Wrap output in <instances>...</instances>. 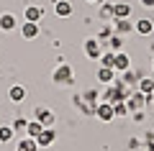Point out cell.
Wrapping results in <instances>:
<instances>
[{
    "label": "cell",
    "instance_id": "ba28073f",
    "mask_svg": "<svg viewBox=\"0 0 154 151\" xmlns=\"http://www.w3.org/2000/svg\"><path fill=\"white\" fill-rule=\"evenodd\" d=\"M41 18H44V8H41V5H28V8H26V21L38 23Z\"/></svg>",
    "mask_w": 154,
    "mask_h": 151
},
{
    "label": "cell",
    "instance_id": "5bb4252c",
    "mask_svg": "<svg viewBox=\"0 0 154 151\" xmlns=\"http://www.w3.org/2000/svg\"><path fill=\"white\" fill-rule=\"evenodd\" d=\"M113 26H116V31H118V33H128V31H131V23H128V18H116V23H113Z\"/></svg>",
    "mask_w": 154,
    "mask_h": 151
},
{
    "label": "cell",
    "instance_id": "cb8c5ba5",
    "mask_svg": "<svg viewBox=\"0 0 154 151\" xmlns=\"http://www.w3.org/2000/svg\"><path fill=\"white\" fill-rule=\"evenodd\" d=\"M113 16V5H103V11H100V18H110Z\"/></svg>",
    "mask_w": 154,
    "mask_h": 151
},
{
    "label": "cell",
    "instance_id": "44dd1931",
    "mask_svg": "<svg viewBox=\"0 0 154 151\" xmlns=\"http://www.w3.org/2000/svg\"><path fill=\"white\" fill-rule=\"evenodd\" d=\"M13 133H16V131H13V125H3V128H0V141H11Z\"/></svg>",
    "mask_w": 154,
    "mask_h": 151
},
{
    "label": "cell",
    "instance_id": "4fadbf2b",
    "mask_svg": "<svg viewBox=\"0 0 154 151\" xmlns=\"http://www.w3.org/2000/svg\"><path fill=\"white\" fill-rule=\"evenodd\" d=\"M128 16H131V5H126V3L113 5V18H128Z\"/></svg>",
    "mask_w": 154,
    "mask_h": 151
},
{
    "label": "cell",
    "instance_id": "8fae6325",
    "mask_svg": "<svg viewBox=\"0 0 154 151\" xmlns=\"http://www.w3.org/2000/svg\"><path fill=\"white\" fill-rule=\"evenodd\" d=\"M134 31H139V33H141V36H149V33L154 31V23L149 21V18H141V21H139L136 26H134Z\"/></svg>",
    "mask_w": 154,
    "mask_h": 151
},
{
    "label": "cell",
    "instance_id": "f1b7e54d",
    "mask_svg": "<svg viewBox=\"0 0 154 151\" xmlns=\"http://www.w3.org/2000/svg\"><path fill=\"white\" fill-rule=\"evenodd\" d=\"M152 95H154V92H152Z\"/></svg>",
    "mask_w": 154,
    "mask_h": 151
},
{
    "label": "cell",
    "instance_id": "83f0119b",
    "mask_svg": "<svg viewBox=\"0 0 154 151\" xmlns=\"http://www.w3.org/2000/svg\"><path fill=\"white\" fill-rule=\"evenodd\" d=\"M152 69H154V62H152Z\"/></svg>",
    "mask_w": 154,
    "mask_h": 151
},
{
    "label": "cell",
    "instance_id": "d4e9b609",
    "mask_svg": "<svg viewBox=\"0 0 154 151\" xmlns=\"http://www.w3.org/2000/svg\"><path fill=\"white\" fill-rule=\"evenodd\" d=\"M26 120H23V118H16V123H13V131H21V128H26Z\"/></svg>",
    "mask_w": 154,
    "mask_h": 151
},
{
    "label": "cell",
    "instance_id": "ac0fdd59",
    "mask_svg": "<svg viewBox=\"0 0 154 151\" xmlns=\"http://www.w3.org/2000/svg\"><path fill=\"white\" fill-rule=\"evenodd\" d=\"M139 92L152 95V92H154V82H152V80H139Z\"/></svg>",
    "mask_w": 154,
    "mask_h": 151
},
{
    "label": "cell",
    "instance_id": "8992f818",
    "mask_svg": "<svg viewBox=\"0 0 154 151\" xmlns=\"http://www.w3.org/2000/svg\"><path fill=\"white\" fill-rule=\"evenodd\" d=\"M21 36H23V38H28V41H31V38H36V36H38V23L26 21V23L21 26Z\"/></svg>",
    "mask_w": 154,
    "mask_h": 151
},
{
    "label": "cell",
    "instance_id": "e0dca14e",
    "mask_svg": "<svg viewBox=\"0 0 154 151\" xmlns=\"http://www.w3.org/2000/svg\"><path fill=\"white\" fill-rule=\"evenodd\" d=\"M41 128H46V125H41L38 120H33V123H28V125H26V131H28V136H31V138H36V136L41 133Z\"/></svg>",
    "mask_w": 154,
    "mask_h": 151
},
{
    "label": "cell",
    "instance_id": "9c48e42d",
    "mask_svg": "<svg viewBox=\"0 0 154 151\" xmlns=\"http://www.w3.org/2000/svg\"><path fill=\"white\" fill-rule=\"evenodd\" d=\"M36 120H38L41 125H46V128H49V125L54 123V115H51L46 108H36Z\"/></svg>",
    "mask_w": 154,
    "mask_h": 151
},
{
    "label": "cell",
    "instance_id": "9a60e30c",
    "mask_svg": "<svg viewBox=\"0 0 154 151\" xmlns=\"http://www.w3.org/2000/svg\"><path fill=\"white\" fill-rule=\"evenodd\" d=\"M8 97H11V100H13V103H21V100H23V97H26V90H23V87H11V92H8Z\"/></svg>",
    "mask_w": 154,
    "mask_h": 151
},
{
    "label": "cell",
    "instance_id": "5b68a950",
    "mask_svg": "<svg viewBox=\"0 0 154 151\" xmlns=\"http://www.w3.org/2000/svg\"><path fill=\"white\" fill-rule=\"evenodd\" d=\"M95 115H98V118L100 120H110V118H113V105H110V103H100V105H95Z\"/></svg>",
    "mask_w": 154,
    "mask_h": 151
},
{
    "label": "cell",
    "instance_id": "6da1fadb",
    "mask_svg": "<svg viewBox=\"0 0 154 151\" xmlns=\"http://www.w3.org/2000/svg\"><path fill=\"white\" fill-rule=\"evenodd\" d=\"M85 54L90 59H100V38H88L85 41Z\"/></svg>",
    "mask_w": 154,
    "mask_h": 151
},
{
    "label": "cell",
    "instance_id": "30bf717a",
    "mask_svg": "<svg viewBox=\"0 0 154 151\" xmlns=\"http://www.w3.org/2000/svg\"><path fill=\"white\" fill-rule=\"evenodd\" d=\"M16 28V16L13 13H3L0 16V31H13Z\"/></svg>",
    "mask_w": 154,
    "mask_h": 151
},
{
    "label": "cell",
    "instance_id": "7402d4cb",
    "mask_svg": "<svg viewBox=\"0 0 154 151\" xmlns=\"http://www.w3.org/2000/svg\"><path fill=\"white\" fill-rule=\"evenodd\" d=\"M100 62H103V67H113V62H116V51H113V54H100Z\"/></svg>",
    "mask_w": 154,
    "mask_h": 151
},
{
    "label": "cell",
    "instance_id": "ffe728a7",
    "mask_svg": "<svg viewBox=\"0 0 154 151\" xmlns=\"http://www.w3.org/2000/svg\"><path fill=\"white\" fill-rule=\"evenodd\" d=\"M36 138H26V141H21V146H18V149L21 151H36Z\"/></svg>",
    "mask_w": 154,
    "mask_h": 151
},
{
    "label": "cell",
    "instance_id": "7c38bea8",
    "mask_svg": "<svg viewBox=\"0 0 154 151\" xmlns=\"http://www.w3.org/2000/svg\"><path fill=\"white\" fill-rule=\"evenodd\" d=\"M128 110H136V108H144L146 105V100H144V92H134L131 95V100H128Z\"/></svg>",
    "mask_w": 154,
    "mask_h": 151
},
{
    "label": "cell",
    "instance_id": "603a6c76",
    "mask_svg": "<svg viewBox=\"0 0 154 151\" xmlns=\"http://www.w3.org/2000/svg\"><path fill=\"white\" fill-rule=\"evenodd\" d=\"M121 46H123V38L121 36H113V38H110V49H113V51H121Z\"/></svg>",
    "mask_w": 154,
    "mask_h": 151
},
{
    "label": "cell",
    "instance_id": "52a82bcc",
    "mask_svg": "<svg viewBox=\"0 0 154 151\" xmlns=\"http://www.w3.org/2000/svg\"><path fill=\"white\" fill-rule=\"evenodd\" d=\"M128 64H131V59H128V54H123V51H116V62H113V69L118 72H126Z\"/></svg>",
    "mask_w": 154,
    "mask_h": 151
},
{
    "label": "cell",
    "instance_id": "277c9868",
    "mask_svg": "<svg viewBox=\"0 0 154 151\" xmlns=\"http://www.w3.org/2000/svg\"><path fill=\"white\" fill-rule=\"evenodd\" d=\"M72 80V69L67 64H62V67H57V72H54V82L57 85H64V82H69Z\"/></svg>",
    "mask_w": 154,
    "mask_h": 151
},
{
    "label": "cell",
    "instance_id": "484cf974",
    "mask_svg": "<svg viewBox=\"0 0 154 151\" xmlns=\"http://www.w3.org/2000/svg\"><path fill=\"white\" fill-rule=\"evenodd\" d=\"M141 5L144 8H154V0H141Z\"/></svg>",
    "mask_w": 154,
    "mask_h": 151
},
{
    "label": "cell",
    "instance_id": "4316f807",
    "mask_svg": "<svg viewBox=\"0 0 154 151\" xmlns=\"http://www.w3.org/2000/svg\"><path fill=\"white\" fill-rule=\"evenodd\" d=\"M88 3H100V0H88Z\"/></svg>",
    "mask_w": 154,
    "mask_h": 151
},
{
    "label": "cell",
    "instance_id": "2e32d148",
    "mask_svg": "<svg viewBox=\"0 0 154 151\" xmlns=\"http://www.w3.org/2000/svg\"><path fill=\"white\" fill-rule=\"evenodd\" d=\"M98 80L100 82H110L113 80V67H100L98 69Z\"/></svg>",
    "mask_w": 154,
    "mask_h": 151
},
{
    "label": "cell",
    "instance_id": "d6986e66",
    "mask_svg": "<svg viewBox=\"0 0 154 151\" xmlns=\"http://www.w3.org/2000/svg\"><path fill=\"white\" fill-rule=\"evenodd\" d=\"M113 113L116 115H128V105L123 100H118V103H113Z\"/></svg>",
    "mask_w": 154,
    "mask_h": 151
},
{
    "label": "cell",
    "instance_id": "3957f363",
    "mask_svg": "<svg viewBox=\"0 0 154 151\" xmlns=\"http://www.w3.org/2000/svg\"><path fill=\"white\" fill-rule=\"evenodd\" d=\"M54 138H57V131L54 128H41V133L36 136V143L38 146H49Z\"/></svg>",
    "mask_w": 154,
    "mask_h": 151
},
{
    "label": "cell",
    "instance_id": "7a4b0ae2",
    "mask_svg": "<svg viewBox=\"0 0 154 151\" xmlns=\"http://www.w3.org/2000/svg\"><path fill=\"white\" fill-rule=\"evenodd\" d=\"M54 13L59 18H69L72 16V3H69V0H57V3H54Z\"/></svg>",
    "mask_w": 154,
    "mask_h": 151
}]
</instances>
